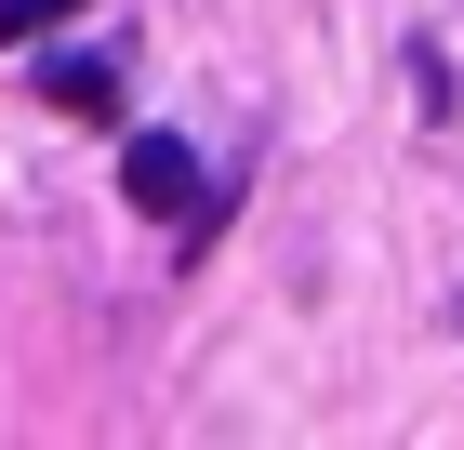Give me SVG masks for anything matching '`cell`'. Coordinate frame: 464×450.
Returning <instances> with one entry per match:
<instances>
[{"label":"cell","instance_id":"obj_1","mask_svg":"<svg viewBox=\"0 0 464 450\" xmlns=\"http://www.w3.org/2000/svg\"><path fill=\"white\" fill-rule=\"evenodd\" d=\"M120 186H133L146 212H173L186 239H213V186H199V159H186L173 133H133V146H120Z\"/></svg>","mask_w":464,"mask_h":450},{"label":"cell","instance_id":"obj_2","mask_svg":"<svg viewBox=\"0 0 464 450\" xmlns=\"http://www.w3.org/2000/svg\"><path fill=\"white\" fill-rule=\"evenodd\" d=\"M40 93L67 106V120H107V106H120V80H107V53H53V67H40Z\"/></svg>","mask_w":464,"mask_h":450},{"label":"cell","instance_id":"obj_3","mask_svg":"<svg viewBox=\"0 0 464 450\" xmlns=\"http://www.w3.org/2000/svg\"><path fill=\"white\" fill-rule=\"evenodd\" d=\"M80 0H0V40H27V27H67Z\"/></svg>","mask_w":464,"mask_h":450},{"label":"cell","instance_id":"obj_4","mask_svg":"<svg viewBox=\"0 0 464 450\" xmlns=\"http://www.w3.org/2000/svg\"><path fill=\"white\" fill-rule=\"evenodd\" d=\"M451 318H464V305H451Z\"/></svg>","mask_w":464,"mask_h":450}]
</instances>
